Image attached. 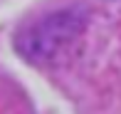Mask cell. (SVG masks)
Here are the masks:
<instances>
[{
  "instance_id": "cell-1",
  "label": "cell",
  "mask_w": 121,
  "mask_h": 114,
  "mask_svg": "<svg viewBox=\"0 0 121 114\" xmlns=\"http://www.w3.org/2000/svg\"><path fill=\"white\" fill-rule=\"evenodd\" d=\"M86 20L89 15L79 5L49 10L15 35V50L30 64H49L77 42L86 27Z\"/></svg>"
}]
</instances>
